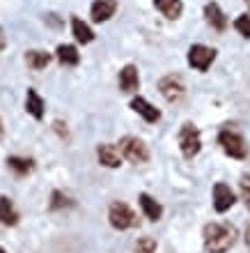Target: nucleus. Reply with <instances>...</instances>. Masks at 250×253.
Returning a JSON list of instances; mask_svg holds the SVG:
<instances>
[{
    "label": "nucleus",
    "mask_w": 250,
    "mask_h": 253,
    "mask_svg": "<svg viewBox=\"0 0 250 253\" xmlns=\"http://www.w3.org/2000/svg\"><path fill=\"white\" fill-rule=\"evenodd\" d=\"M204 249L209 253H225L230 251L237 242V228L227 223H207L204 226Z\"/></svg>",
    "instance_id": "f257e3e1"
},
{
    "label": "nucleus",
    "mask_w": 250,
    "mask_h": 253,
    "mask_svg": "<svg viewBox=\"0 0 250 253\" xmlns=\"http://www.w3.org/2000/svg\"><path fill=\"white\" fill-rule=\"evenodd\" d=\"M218 143L225 150V154H230L234 159H246L248 157V145H246L244 136L239 131H232V129H223L218 133Z\"/></svg>",
    "instance_id": "f03ea898"
},
{
    "label": "nucleus",
    "mask_w": 250,
    "mask_h": 253,
    "mask_svg": "<svg viewBox=\"0 0 250 253\" xmlns=\"http://www.w3.org/2000/svg\"><path fill=\"white\" fill-rule=\"evenodd\" d=\"M117 150L122 152V157L129 159L131 164H145V161L149 159V150H147V145L140 138H136V136H124V138L119 140Z\"/></svg>",
    "instance_id": "7ed1b4c3"
},
{
    "label": "nucleus",
    "mask_w": 250,
    "mask_h": 253,
    "mask_svg": "<svg viewBox=\"0 0 250 253\" xmlns=\"http://www.w3.org/2000/svg\"><path fill=\"white\" fill-rule=\"evenodd\" d=\"M179 147H181V154L186 159H193L195 154L202 150V140H200V129L191 122H186L179 131Z\"/></svg>",
    "instance_id": "20e7f679"
},
{
    "label": "nucleus",
    "mask_w": 250,
    "mask_h": 253,
    "mask_svg": "<svg viewBox=\"0 0 250 253\" xmlns=\"http://www.w3.org/2000/svg\"><path fill=\"white\" fill-rule=\"evenodd\" d=\"M108 219H110V226L117 230H126V228H133L138 223V216L133 214V210L126 203H112Z\"/></svg>",
    "instance_id": "39448f33"
},
{
    "label": "nucleus",
    "mask_w": 250,
    "mask_h": 253,
    "mask_svg": "<svg viewBox=\"0 0 250 253\" xmlns=\"http://www.w3.org/2000/svg\"><path fill=\"white\" fill-rule=\"evenodd\" d=\"M216 60V48L204 46V44H193L188 48V65L198 72H207Z\"/></svg>",
    "instance_id": "423d86ee"
},
{
    "label": "nucleus",
    "mask_w": 250,
    "mask_h": 253,
    "mask_svg": "<svg viewBox=\"0 0 250 253\" xmlns=\"http://www.w3.org/2000/svg\"><path fill=\"white\" fill-rule=\"evenodd\" d=\"M158 90H161V94L168 101H179L186 92V87L179 76H165V79H161L158 81Z\"/></svg>",
    "instance_id": "0eeeda50"
},
{
    "label": "nucleus",
    "mask_w": 250,
    "mask_h": 253,
    "mask_svg": "<svg viewBox=\"0 0 250 253\" xmlns=\"http://www.w3.org/2000/svg\"><path fill=\"white\" fill-rule=\"evenodd\" d=\"M140 87V76H138V67L136 65H124L119 72V90L122 92H136Z\"/></svg>",
    "instance_id": "6e6552de"
},
{
    "label": "nucleus",
    "mask_w": 250,
    "mask_h": 253,
    "mask_svg": "<svg viewBox=\"0 0 250 253\" xmlns=\"http://www.w3.org/2000/svg\"><path fill=\"white\" fill-rule=\"evenodd\" d=\"M115 9H117V0H94L90 14L94 23H104L110 16H115Z\"/></svg>",
    "instance_id": "1a4fd4ad"
},
{
    "label": "nucleus",
    "mask_w": 250,
    "mask_h": 253,
    "mask_svg": "<svg viewBox=\"0 0 250 253\" xmlns=\"http://www.w3.org/2000/svg\"><path fill=\"white\" fill-rule=\"evenodd\" d=\"M232 205H234L232 189L227 184H223V182H218L216 187H214V207H216V212H227Z\"/></svg>",
    "instance_id": "9d476101"
},
{
    "label": "nucleus",
    "mask_w": 250,
    "mask_h": 253,
    "mask_svg": "<svg viewBox=\"0 0 250 253\" xmlns=\"http://www.w3.org/2000/svg\"><path fill=\"white\" fill-rule=\"evenodd\" d=\"M204 16H207V23L211 28H216L218 33H223L225 28H227V16L223 14L220 5L218 2H207L204 5Z\"/></svg>",
    "instance_id": "9b49d317"
},
{
    "label": "nucleus",
    "mask_w": 250,
    "mask_h": 253,
    "mask_svg": "<svg viewBox=\"0 0 250 253\" xmlns=\"http://www.w3.org/2000/svg\"><path fill=\"white\" fill-rule=\"evenodd\" d=\"M131 108L136 111L138 115H143L147 122H158L161 120V113H158V108H154L147 99H143V97H133L131 99Z\"/></svg>",
    "instance_id": "f8f14e48"
},
{
    "label": "nucleus",
    "mask_w": 250,
    "mask_h": 253,
    "mask_svg": "<svg viewBox=\"0 0 250 253\" xmlns=\"http://www.w3.org/2000/svg\"><path fill=\"white\" fill-rule=\"evenodd\" d=\"M97 157H99V164H104V166H108V168H117L119 164H122L119 150L115 145H108V143L99 145V150H97Z\"/></svg>",
    "instance_id": "ddd939ff"
},
{
    "label": "nucleus",
    "mask_w": 250,
    "mask_h": 253,
    "mask_svg": "<svg viewBox=\"0 0 250 253\" xmlns=\"http://www.w3.org/2000/svg\"><path fill=\"white\" fill-rule=\"evenodd\" d=\"M26 111L33 115L35 120H41V118H44V99H41L39 94H37V90H33V87H28V92H26Z\"/></svg>",
    "instance_id": "4468645a"
},
{
    "label": "nucleus",
    "mask_w": 250,
    "mask_h": 253,
    "mask_svg": "<svg viewBox=\"0 0 250 253\" xmlns=\"http://www.w3.org/2000/svg\"><path fill=\"white\" fill-rule=\"evenodd\" d=\"M154 7L170 21L179 19V16H181V9H184L181 0H154Z\"/></svg>",
    "instance_id": "2eb2a0df"
},
{
    "label": "nucleus",
    "mask_w": 250,
    "mask_h": 253,
    "mask_svg": "<svg viewBox=\"0 0 250 253\" xmlns=\"http://www.w3.org/2000/svg\"><path fill=\"white\" fill-rule=\"evenodd\" d=\"M0 223L2 226H16L19 223V212L14 210L12 200L7 196H0Z\"/></svg>",
    "instance_id": "dca6fc26"
},
{
    "label": "nucleus",
    "mask_w": 250,
    "mask_h": 253,
    "mask_svg": "<svg viewBox=\"0 0 250 253\" xmlns=\"http://www.w3.org/2000/svg\"><path fill=\"white\" fill-rule=\"evenodd\" d=\"M71 33H73V37H76V42H80V44H90V42H94L92 28L87 26L83 19H78V16H73L71 19Z\"/></svg>",
    "instance_id": "f3484780"
},
{
    "label": "nucleus",
    "mask_w": 250,
    "mask_h": 253,
    "mask_svg": "<svg viewBox=\"0 0 250 253\" xmlns=\"http://www.w3.org/2000/svg\"><path fill=\"white\" fill-rule=\"evenodd\" d=\"M140 207H143V212H145V216L149 221H158L161 219V214H163V207L158 205L156 200L151 198L149 193H140Z\"/></svg>",
    "instance_id": "a211bd4d"
},
{
    "label": "nucleus",
    "mask_w": 250,
    "mask_h": 253,
    "mask_svg": "<svg viewBox=\"0 0 250 253\" xmlns=\"http://www.w3.org/2000/svg\"><path fill=\"white\" fill-rule=\"evenodd\" d=\"M55 55H58V60L65 67H76L80 62V53L76 51V46H71V44H60Z\"/></svg>",
    "instance_id": "6ab92c4d"
},
{
    "label": "nucleus",
    "mask_w": 250,
    "mask_h": 253,
    "mask_svg": "<svg viewBox=\"0 0 250 253\" xmlns=\"http://www.w3.org/2000/svg\"><path fill=\"white\" fill-rule=\"evenodd\" d=\"M26 62H28V67H33V69H46V65L51 62V53H46V51H28L26 53Z\"/></svg>",
    "instance_id": "aec40b11"
},
{
    "label": "nucleus",
    "mask_w": 250,
    "mask_h": 253,
    "mask_svg": "<svg viewBox=\"0 0 250 253\" xmlns=\"http://www.w3.org/2000/svg\"><path fill=\"white\" fill-rule=\"evenodd\" d=\"M7 166H9V170H14L16 175L23 177V175H28L35 168V161L26 159V157H9V159H7Z\"/></svg>",
    "instance_id": "412c9836"
},
{
    "label": "nucleus",
    "mask_w": 250,
    "mask_h": 253,
    "mask_svg": "<svg viewBox=\"0 0 250 253\" xmlns=\"http://www.w3.org/2000/svg\"><path fill=\"white\" fill-rule=\"evenodd\" d=\"M234 28H237V33L241 35V37L250 40V16H248V14H241V16H237V21H234Z\"/></svg>",
    "instance_id": "4be33fe9"
},
{
    "label": "nucleus",
    "mask_w": 250,
    "mask_h": 253,
    "mask_svg": "<svg viewBox=\"0 0 250 253\" xmlns=\"http://www.w3.org/2000/svg\"><path fill=\"white\" fill-rule=\"evenodd\" d=\"M71 205V200L67 198L62 191H53L51 196V210H62V207H69Z\"/></svg>",
    "instance_id": "5701e85b"
},
{
    "label": "nucleus",
    "mask_w": 250,
    "mask_h": 253,
    "mask_svg": "<svg viewBox=\"0 0 250 253\" xmlns=\"http://www.w3.org/2000/svg\"><path fill=\"white\" fill-rule=\"evenodd\" d=\"M136 253H156V242L151 237H140L136 244Z\"/></svg>",
    "instance_id": "b1692460"
},
{
    "label": "nucleus",
    "mask_w": 250,
    "mask_h": 253,
    "mask_svg": "<svg viewBox=\"0 0 250 253\" xmlns=\"http://www.w3.org/2000/svg\"><path fill=\"white\" fill-rule=\"evenodd\" d=\"M241 196H244L246 207L250 210V175H246L244 180H241Z\"/></svg>",
    "instance_id": "393cba45"
},
{
    "label": "nucleus",
    "mask_w": 250,
    "mask_h": 253,
    "mask_svg": "<svg viewBox=\"0 0 250 253\" xmlns=\"http://www.w3.org/2000/svg\"><path fill=\"white\" fill-rule=\"evenodd\" d=\"M5 46H7V37H5V30L0 28V51H5Z\"/></svg>",
    "instance_id": "a878e982"
},
{
    "label": "nucleus",
    "mask_w": 250,
    "mask_h": 253,
    "mask_svg": "<svg viewBox=\"0 0 250 253\" xmlns=\"http://www.w3.org/2000/svg\"><path fill=\"white\" fill-rule=\"evenodd\" d=\"M2 133H5V129H2V120H0V138H2Z\"/></svg>",
    "instance_id": "bb28decb"
},
{
    "label": "nucleus",
    "mask_w": 250,
    "mask_h": 253,
    "mask_svg": "<svg viewBox=\"0 0 250 253\" xmlns=\"http://www.w3.org/2000/svg\"><path fill=\"white\" fill-rule=\"evenodd\" d=\"M246 5H248V12H250V0H246Z\"/></svg>",
    "instance_id": "cd10ccee"
},
{
    "label": "nucleus",
    "mask_w": 250,
    "mask_h": 253,
    "mask_svg": "<svg viewBox=\"0 0 250 253\" xmlns=\"http://www.w3.org/2000/svg\"><path fill=\"white\" fill-rule=\"evenodd\" d=\"M0 253H5V249H2V247H0Z\"/></svg>",
    "instance_id": "c85d7f7f"
}]
</instances>
